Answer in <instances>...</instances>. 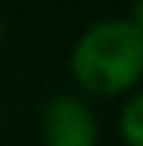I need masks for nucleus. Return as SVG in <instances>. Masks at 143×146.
<instances>
[{"instance_id": "3", "label": "nucleus", "mask_w": 143, "mask_h": 146, "mask_svg": "<svg viewBox=\"0 0 143 146\" xmlns=\"http://www.w3.org/2000/svg\"><path fill=\"white\" fill-rule=\"evenodd\" d=\"M116 131L125 146H143V87L125 96L116 119Z\"/></svg>"}, {"instance_id": "1", "label": "nucleus", "mask_w": 143, "mask_h": 146, "mask_svg": "<svg viewBox=\"0 0 143 146\" xmlns=\"http://www.w3.org/2000/svg\"><path fill=\"white\" fill-rule=\"evenodd\" d=\"M69 72L83 96H128L143 81V36L125 15L101 18L72 45Z\"/></svg>"}, {"instance_id": "5", "label": "nucleus", "mask_w": 143, "mask_h": 146, "mask_svg": "<svg viewBox=\"0 0 143 146\" xmlns=\"http://www.w3.org/2000/svg\"><path fill=\"white\" fill-rule=\"evenodd\" d=\"M3 39H6V24H3V15H0V48H3Z\"/></svg>"}, {"instance_id": "4", "label": "nucleus", "mask_w": 143, "mask_h": 146, "mask_svg": "<svg viewBox=\"0 0 143 146\" xmlns=\"http://www.w3.org/2000/svg\"><path fill=\"white\" fill-rule=\"evenodd\" d=\"M125 18H128V21H131V24H134V30H137V33H140V36H143V0H140V3H137V6H134V9H131V12H128V15H125Z\"/></svg>"}, {"instance_id": "2", "label": "nucleus", "mask_w": 143, "mask_h": 146, "mask_svg": "<svg viewBox=\"0 0 143 146\" xmlns=\"http://www.w3.org/2000/svg\"><path fill=\"white\" fill-rule=\"evenodd\" d=\"M42 146H99V119L77 92H60L42 110Z\"/></svg>"}]
</instances>
